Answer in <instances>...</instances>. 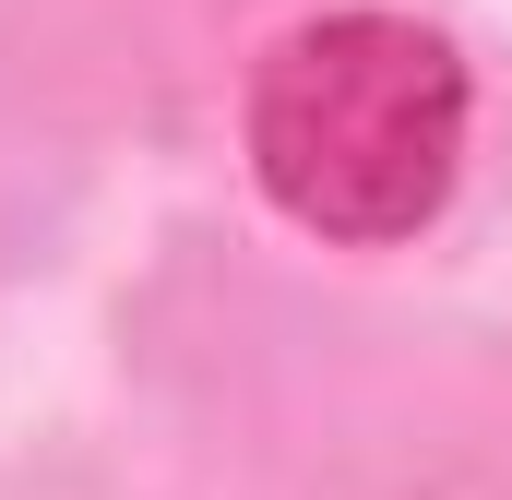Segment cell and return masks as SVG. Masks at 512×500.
Returning <instances> with one entry per match:
<instances>
[{"label": "cell", "instance_id": "6da1fadb", "mask_svg": "<svg viewBox=\"0 0 512 500\" xmlns=\"http://www.w3.org/2000/svg\"><path fill=\"white\" fill-rule=\"evenodd\" d=\"M251 179L286 227L334 250L417 239L477 143V84L441 24L417 12H310L251 72Z\"/></svg>", "mask_w": 512, "mask_h": 500}]
</instances>
